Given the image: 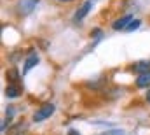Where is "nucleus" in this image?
Wrapping results in <instances>:
<instances>
[{
  "instance_id": "obj_11",
  "label": "nucleus",
  "mask_w": 150,
  "mask_h": 135,
  "mask_svg": "<svg viewBox=\"0 0 150 135\" xmlns=\"http://www.w3.org/2000/svg\"><path fill=\"white\" fill-rule=\"evenodd\" d=\"M14 112H16V109H14L12 105H9V107L5 109V118H7V119H12V118H14Z\"/></svg>"
},
{
  "instance_id": "obj_15",
  "label": "nucleus",
  "mask_w": 150,
  "mask_h": 135,
  "mask_svg": "<svg viewBox=\"0 0 150 135\" xmlns=\"http://www.w3.org/2000/svg\"><path fill=\"white\" fill-rule=\"evenodd\" d=\"M145 98H147V102H149V103H150V90H149V91H147V97H145Z\"/></svg>"
},
{
  "instance_id": "obj_1",
  "label": "nucleus",
  "mask_w": 150,
  "mask_h": 135,
  "mask_svg": "<svg viewBox=\"0 0 150 135\" xmlns=\"http://www.w3.org/2000/svg\"><path fill=\"white\" fill-rule=\"evenodd\" d=\"M52 114H54V103L47 102V103H44L42 107H38L37 111L33 112V121H35V123H42V121H45L47 118H51Z\"/></svg>"
},
{
  "instance_id": "obj_8",
  "label": "nucleus",
  "mask_w": 150,
  "mask_h": 135,
  "mask_svg": "<svg viewBox=\"0 0 150 135\" xmlns=\"http://www.w3.org/2000/svg\"><path fill=\"white\" fill-rule=\"evenodd\" d=\"M21 95V88H18L16 84H9L7 88H5V97L7 98H16V97H19Z\"/></svg>"
},
{
  "instance_id": "obj_7",
  "label": "nucleus",
  "mask_w": 150,
  "mask_h": 135,
  "mask_svg": "<svg viewBox=\"0 0 150 135\" xmlns=\"http://www.w3.org/2000/svg\"><path fill=\"white\" fill-rule=\"evenodd\" d=\"M136 88H140V90H143V88H149L150 86V72L147 74H140L138 77H136Z\"/></svg>"
},
{
  "instance_id": "obj_13",
  "label": "nucleus",
  "mask_w": 150,
  "mask_h": 135,
  "mask_svg": "<svg viewBox=\"0 0 150 135\" xmlns=\"http://www.w3.org/2000/svg\"><path fill=\"white\" fill-rule=\"evenodd\" d=\"M100 35H101V30L100 28H94L93 30V37H100Z\"/></svg>"
},
{
  "instance_id": "obj_2",
  "label": "nucleus",
  "mask_w": 150,
  "mask_h": 135,
  "mask_svg": "<svg viewBox=\"0 0 150 135\" xmlns=\"http://www.w3.org/2000/svg\"><path fill=\"white\" fill-rule=\"evenodd\" d=\"M93 9V0H86V2H82L80 5H79V9L75 11L74 14V21L75 23H80L87 14H89V11Z\"/></svg>"
},
{
  "instance_id": "obj_3",
  "label": "nucleus",
  "mask_w": 150,
  "mask_h": 135,
  "mask_svg": "<svg viewBox=\"0 0 150 135\" xmlns=\"http://www.w3.org/2000/svg\"><path fill=\"white\" fill-rule=\"evenodd\" d=\"M37 4V0H18V12L21 16H28L30 12H33Z\"/></svg>"
},
{
  "instance_id": "obj_9",
  "label": "nucleus",
  "mask_w": 150,
  "mask_h": 135,
  "mask_svg": "<svg viewBox=\"0 0 150 135\" xmlns=\"http://www.w3.org/2000/svg\"><path fill=\"white\" fill-rule=\"evenodd\" d=\"M19 77H21V74H19L16 68H11V70H7V81H11L12 84H16V83L19 81Z\"/></svg>"
},
{
  "instance_id": "obj_16",
  "label": "nucleus",
  "mask_w": 150,
  "mask_h": 135,
  "mask_svg": "<svg viewBox=\"0 0 150 135\" xmlns=\"http://www.w3.org/2000/svg\"><path fill=\"white\" fill-rule=\"evenodd\" d=\"M59 2H72V0H59Z\"/></svg>"
},
{
  "instance_id": "obj_10",
  "label": "nucleus",
  "mask_w": 150,
  "mask_h": 135,
  "mask_svg": "<svg viewBox=\"0 0 150 135\" xmlns=\"http://www.w3.org/2000/svg\"><path fill=\"white\" fill-rule=\"evenodd\" d=\"M100 135H126V132H124V130H120V128H110V130L101 132Z\"/></svg>"
},
{
  "instance_id": "obj_6",
  "label": "nucleus",
  "mask_w": 150,
  "mask_h": 135,
  "mask_svg": "<svg viewBox=\"0 0 150 135\" xmlns=\"http://www.w3.org/2000/svg\"><path fill=\"white\" fill-rule=\"evenodd\" d=\"M131 70H134L138 75H140V74H147V72H150V60H142V62H136V63L131 67Z\"/></svg>"
},
{
  "instance_id": "obj_14",
  "label": "nucleus",
  "mask_w": 150,
  "mask_h": 135,
  "mask_svg": "<svg viewBox=\"0 0 150 135\" xmlns=\"http://www.w3.org/2000/svg\"><path fill=\"white\" fill-rule=\"evenodd\" d=\"M67 135H80V134H79L77 130H74V128H70V130H68V134H67Z\"/></svg>"
},
{
  "instance_id": "obj_5",
  "label": "nucleus",
  "mask_w": 150,
  "mask_h": 135,
  "mask_svg": "<svg viewBox=\"0 0 150 135\" xmlns=\"http://www.w3.org/2000/svg\"><path fill=\"white\" fill-rule=\"evenodd\" d=\"M38 56H37V53H30V56L25 60V67H23V74H26V72H30L33 67H37L38 65Z\"/></svg>"
},
{
  "instance_id": "obj_12",
  "label": "nucleus",
  "mask_w": 150,
  "mask_h": 135,
  "mask_svg": "<svg viewBox=\"0 0 150 135\" xmlns=\"http://www.w3.org/2000/svg\"><path fill=\"white\" fill-rule=\"evenodd\" d=\"M140 25H142V23H140V19H134V21H133V23H131V25L126 28V32H133V30H136Z\"/></svg>"
},
{
  "instance_id": "obj_4",
  "label": "nucleus",
  "mask_w": 150,
  "mask_h": 135,
  "mask_svg": "<svg viewBox=\"0 0 150 135\" xmlns=\"http://www.w3.org/2000/svg\"><path fill=\"white\" fill-rule=\"evenodd\" d=\"M134 19H133V14H127V16H122V18H119L117 21H113L112 28L113 30H126L131 23H133Z\"/></svg>"
}]
</instances>
